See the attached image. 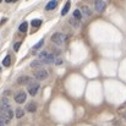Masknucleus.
<instances>
[{"label": "nucleus", "mask_w": 126, "mask_h": 126, "mask_svg": "<svg viewBox=\"0 0 126 126\" xmlns=\"http://www.w3.org/2000/svg\"><path fill=\"white\" fill-rule=\"evenodd\" d=\"M5 22H6V18H2V20H1V22H0V23H1V25H2V23H5Z\"/></svg>", "instance_id": "obj_23"}, {"label": "nucleus", "mask_w": 126, "mask_h": 126, "mask_svg": "<svg viewBox=\"0 0 126 126\" xmlns=\"http://www.w3.org/2000/svg\"><path fill=\"white\" fill-rule=\"evenodd\" d=\"M10 64H11V58H10V55H7V56H5V59L2 60V65H4V66H10Z\"/></svg>", "instance_id": "obj_16"}, {"label": "nucleus", "mask_w": 126, "mask_h": 126, "mask_svg": "<svg viewBox=\"0 0 126 126\" xmlns=\"http://www.w3.org/2000/svg\"><path fill=\"white\" fill-rule=\"evenodd\" d=\"M74 17H75V18H77V20H80V18L82 17V12H81L79 9H77V10H75V11H74Z\"/></svg>", "instance_id": "obj_18"}, {"label": "nucleus", "mask_w": 126, "mask_h": 126, "mask_svg": "<svg viewBox=\"0 0 126 126\" xmlns=\"http://www.w3.org/2000/svg\"><path fill=\"white\" fill-rule=\"evenodd\" d=\"M94 7H95V10H97L98 12H103V11L105 10V7H107V4H105L103 0H95Z\"/></svg>", "instance_id": "obj_5"}, {"label": "nucleus", "mask_w": 126, "mask_h": 126, "mask_svg": "<svg viewBox=\"0 0 126 126\" xmlns=\"http://www.w3.org/2000/svg\"><path fill=\"white\" fill-rule=\"evenodd\" d=\"M43 44H44V41H43V39H41V41L37 43V44H34V45H33V49H39L41 47H43Z\"/></svg>", "instance_id": "obj_20"}, {"label": "nucleus", "mask_w": 126, "mask_h": 126, "mask_svg": "<svg viewBox=\"0 0 126 126\" xmlns=\"http://www.w3.org/2000/svg\"><path fill=\"white\" fill-rule=\"evenodd\" d=\"M27 110H28L30 113H34V111L37 110V104H36V103H30V104L27 105Z\"/></svg>", "instance_id": "obj_12"}, {"label": "nucleus", "mask_w": 126, "mask_h": 126, "mask_svg": "<svg viewBox=\"0 0 126 126\" xmlns=\"http://www.w3.org/2000/svg\"><path fill=\"white\" fill-rule=\"evenodd\" d=\"M20 45H21V43H20V42H17L16 44H15V45H14V49H15V51H17V50H18Z\"/></svg>", "instance_id": "obj_22"}, {"label": "nucleus", "mask_w": 126, "mask_h": 126, "mask_svg": "<svg viewBox=\"0 0 126 126\" xmlns=\"http://www.w3.org/2000/svg\"><path fill=\"white\" fill-rule=\"evenodd\" d=\"M25 100H26V93L25 92H18V93H16V95H15V102L16 103H18V104H22V103H25Z\"/></svg>", "instance_id": "obj_6"}, {"label": "nucleus", "mask_w": 126, "mask_h": 126, "mask_svg": "<svg viewBox=\"0 0 126 126\" xmlns=\"http://www.w3.org/2000/svg\"><path fill=\"white\" fill-rule=\"evenodd\" d=\"M39 60L42 61L43 64H51L55 61V56L53 54H50L49 51H45L43 50L39 53Z\"/></svg>", "instance_id": "obj_1"}, {"label": "nucleus", "mask_w": 126, "mask_h": 126, "mask_svg": "<svg viewBox=\"0 0 126 126\" xmlns=\"http://www.w3.org/2000/svg\"><path fill=\"white\" fill-rule=\"evenodd\" d=\"M33 75H34V77H36L37 80H39V81H43V80H45V79L48 77V72H47V70H44V69H37V70L33 72Z\"/></svg>", "instance_id": "obj_3"}, {"label": "nucleus", "mask_w": 126, "mask_h": 126, "mask_svg": "<svg viewBox=\"0 0 126 126\" xmlns=\"http://www.w3.org/2000/svg\"><path fill=\"white\" fill-rule=\"evenodd\" d=\"M23 114H25L23 109H21V108H17V109H16V118H17V119L22 118V116H23Z\"/></svg>", "instance_id": "obj_17"}, {"label": "nucleus", "mask_w": 126, "mask_h": 126, "mask_svg": "<svg viewBox=\"0 0 126 126\" xmlns=\"http://www.w3.org/2000/svg\"><path fill=\"white\" fill-rule=\"evenodd\" d=\"M82 11H83V14L86 16H91V15H92V11H91V9H89L87 5H83V6H82Z\"/></svg>", "instance_id": "obj_13"}, {"label": "nucleus", "mask_w": 126, "mask_h": 126, "mask_svg": "<svg viewBox=\"0 0 126 126\" xmlns=\"http://www.w3.org/2000/svg\"><path fill=\"white\" fill-rule=\"evenodd\" d=\"M56 6H58V1H56V0H51V1H49V2L47 4L45 10H54Z\"/></svg>", "instance_id": "obj_9"}, {"label": "nucleus", "mask_w": 126, "mask_h": 126, "mask_svg": "<svg viewBox=\"0 0 126 126\" xmlns=\"http://www.w3.org/2000/svg\"><path fill=\"white\" fill-rule=\"evenodd\" d=\"M38 89H39V84L37 83V82H31V83L28 84V93L31 95H36L37 92H38Z\"/></svg>", "instance_id": "obj_4"}, {"label": "nucleus", "mask_w": 126, "mask_h": 126, "mask_svg": "<svg viewBox=\"0 0 126 126\" xmlns=\"http://www.w3.org/2000/svg\"><path fill=\"white\" fill-rule=\"evenodd\" d=\"M42 66H43V63L41 61V60H34L32 64H31V67H33V69H42Z\"/></svg>", "instance_id": "obj_11"}, {"label": "nucleus", "mask_w": 126, "mask_h": 126, "mask_svg": "<svg viewBox=\"0 0 126 126\" xmlns=\"http://www.w3.org/2000/svg\"><path fill=\"white\" fill-rule=\"evenodd\" d=\"M32 82V80L28 77V76H21V77H18V80H17V83L18 84H30Z\"/></svg>", "instance_id": "obj_8"}, {"label": "nucleus", "mask_w": 126, "mask_h": 126, "mask_svg": "<svg viewBox=\"0 0 126 126\" xmlns=\"http://www.w3.org/2000/svg\"><path fill=\"white\" fill-rule=\"evenodd\" d=\"M0 71H1V67H0Z\"/></svg>", "instance_id": "obj_27"}, {"label": "nucleus", "mask_w": 126, "mask_h": 126, "mask_svg": "<svg viewBox=\"0 0 126 126\" xmlns=\"http://www.w3.org/2000/svg\"><path fill=\"white\" fill-rule=\"evenodd\" d=\"M66 41H67V36L64 34V33H59L58 32V33H54L51 36V42L54 44H56V45H63Z\"/></svg>", "instance_id": "obj_2"}, {"label": "nucleus", "mask_w": 126, "mask_h": 126, "mask_svg": "<svg viewBox=\"0 0 126 126\" xmlns=\"http://www.w3.org/2000/svg\"><path fill=\"white\" fill-rule=\"evenodd\" d=\"M54 63H55L56 65H61V64H63V59H61V58H56V56H55V61H54Z\"/></svg>", "instance_id": "obj_21"}, {"label": "nucleus", "mask_w": 126, "mask_h": 126, "mask_svg": "<svg viewBox=\"0 0 126 126\" xmlns=\"http://www.w3.org/2000/svg\"><path fill=\"white\" fill-rule=\"evenodd\" d=\"M70 25L71 26H74V27H80V22H79V20L77 18H75V17H72L71 20H70Z\"/></svg>", "instance_id": "obj_14"}, {"label": "nucleus", "mask_w": 126, "mask_h": 126, "mask_svg": "<svg viewBox=\"0 0 126 126\" xmlns=\"http://www.w3.org/2000/svg\"><path fill=\"white\" fill-rule=\"evenodd\" d=\"M31 25H32L33 27H39V26L42 25V21L38 20V18H36V20H33V21L31 22Z\"/></svg>", "instance_id": "obj_19"}, {"label": "nucleus", "mask_w": 126, "mask_h": 126, "mask_svg": "<svg viewBox=\"0 0 126 126\" xmlns=\"http://www.w3.org/2000/svg\"><path fill=\"white\" fill-rule=\"evenodd\" d=\"M27 27H28V23H27V22H22V23L20 25L18 30H20V32H26V31H27Z\"/></svg>", "instance_id": "obj_15"}, {"label": "nucleus", "mask_w": 126, "mask_h": 126, "mask_svg": "<svg viewBox=\"0 0 126 126\" xmlns=\"http://www.w3.org/2000/svg\"><path fill=\"white\" fill-rule=\"evenodd\" d=\"M11 109V105L9 103V100L6 98H2L1 102H0V111H4V110H9Z\"/></svg>", "instance_id": "obj_7"}, {"label": "nucleus", "mask_w": 126, "mask_h": 126, "mask_svg": "<svg viewBox=\"0 0 126 126\" xmlns=\"http://www.w3.org/2000/svg\"><path fill=\"white\" fill-rule=\"evenodd\" d=\"M1 1H2V0H0V2H1Z\"/></svg>", "instance_id": "obj_26"}, {"label": "nucleus", "mask_w": 126, "mask_h": 126, "mask_svg": "<svg viewBox=\"0 0 126 126\" xmlns=\"http://www.w3.org/2000/svg\"><path fill=\"white\" fill-rule=\"evenodd\" d=\"M0 126H2V123H1V121H0Z\"/></svg>", "instance_id": "obj_25"}, {"label": "nucleus", "mask_w": 126, "mask_h": 126, "mask_svg": "<svg viewBox=\"0 0 126 126\" xmlns=\"http://www.w3.org/2000/svg\"><path fill=\"white\" fill-rule=\"evenodd\" d=\"M70 6H71V2H70V1H67V2L65 4V6L63 7V10H61V15H63V16H65V15L69 12V10H70Z\"/></svg>", "instance_id": "obj_10"}, {"label": "nucleus", "mask_w": 126, "mask_h": 126, "mask_svg": "<svg viewBox=\"0 0 126 126\" xmlns=\"http://www.w3.org/2000/svg\"><path fill=\"white\" fill-rule=\"evenodd\" d=\"M6 2H12V1H15V0H5Z\"/></svg>", "instance_id": "obj_24"}]
</instances>
